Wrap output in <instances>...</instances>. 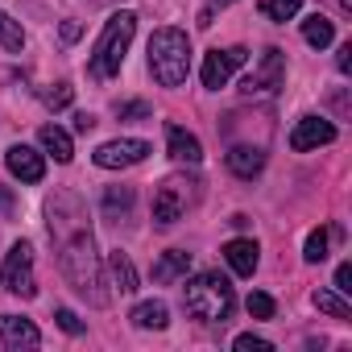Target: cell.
Returning <instances> with one entry per match:
<instances>
[{
    "label": "cell",
    "instance_id": "9",
    "mask_svg": "<svg viewBox=\"0 0 352 352\" xmlns=\"http://www.w3.org/2000/svg\"><path fill=\"white\" fill-rule=\"evenodd\" d=\"M145 153H149L145 141H137V137H116V141H104V145L91 153V162H96L100 170H124V166L145 162Z\"/></svg>",
    "mask_w": 352,
    "mask_h": 352
},
{
    "label": "cell",
    "instance_id": "24",
    "mask_svg": "<svg viewBox=\"0 0 352 352\" xmlns=\"http://www.w3.org/2000/svg\"><path fill=\"white\" fill-rule=\"evenodd\" d=\"M0 46H5V50H21L25 46V34H21V21H13L5 9H0Z\"/></svg>",
    "mask_w": 352,
    "mask_h": 352
},
{
    "label": "cell",
    "instance_id": "32",
    "mask_svg": "<svg viewBox=\"0 0 352 352\" xmlns=\"http://www.w3.org/2000/svg\"><path fill=\"white\" fill-rule=\"evenodd\" d=\"M336 290H340V294H352V265H348V261L336 270Z\"/></svg>",
    "mask_w": 352,
    "mask_h": 352
},
{
    "label": "cell",
    "instance_id": "13",
    "mask_svg": "<svg viewBox=\"0 0 352 352\" xmlns=\"http://www.w3.org/2000/svg\"><path fill=\"white\" fill-rule=\"evenodd\" d=\"M166 149H170L174 162H187V166L204 162V145H199V137L187 133L183 124H166Z\"/></svg>",
    "mask_w": 352,
    "mask_h": 352
},
{
    "label": "cell",
    "instance_id": "29",
    "mask_svg": "<svg viewBox=\"0 0 352 352\" xmlns=\"http://www.w3.org/2000/svg\"><path fill=\"white\" fill-rule=\"evenodd\" d=\"M249 315H253V319H274V298L261 294V290H253V294H249Z\"/></svg>",
    "mask_w": 352,
    "mask_h": 352
},
{
    "label": "cell",
    "instance_id": "30",
    "mask_svg": "<svg viewBox=\"0 0 352 352\" xmlns=\"http://www.w3.org/2000/svg\"><path fill=\"white\" fill-rule=\"evenodd\" d=\"M54 319H58V327H63L67 336H83V323H79V315H75V311L58 307V311H54Z\"/></svg>",
    "mask_w": 352,
    "mask_h": 352
},
{
    "label": "cell",
    "instance_id": "14",
    "mask_svg": "<svg viewBox=\"0 0 352 352\" xmlns=\"http://www.w3.org/2000/svg\"><path fill=\"white\" fill-rule=\"evenodd\" d=\"M0 340H5L9 348H38L42 331L30 319H21V315H0Z\"/></svg>",
    "mask_w": 352,
    "mask_h": 352
},
{
    "label": "cell",
    "instance_id": "34",
    "mask_svg": "<svg viewBox=\"0 0 352 352\" xmlns=\"http://www.w3.org/2000/svg\"><path fill=\"white\" fill-rule=\"evenodd\" d=\"M91 124H96V120H91L87 112H79V116H75V129H79V133H91Z\"/></svg>",
    "mask_w": 352,
    "mask_h": 352
},
{
    "label": "cell",
    "instance_id": "22",
    "mask_svg": "<svg viewBox=\"0 0 352 352\" xmlns=\"http://www.w3.org/2000/svg\"><path fill=\"white\" fill-rule=\"evenodd\" d=\"M315 307H319L323 315L340 319V323H348V319H352V307L340 298V290H315Z\"/></svg>",
    "mask_w": 352,
    "mask_h": 352
},
{
    "label": "cell",
    "instance_id": "8",
    "mask_svg": "<svg viewBox=\"0 0 352 352\" xmlns=\"http://www.w3.org/2000/svg\"><path fill=\"white\" fill-rule=\"evenodd\" d=\"M187 187L191 183H183V179H166L157 187V195H153V224L170 228V224H179L187 216V204H191V191Z\"/></svg>",
    "mask_w": 352,
    "mask_h": 352
},
{
    "label": "cell",
    "instance_id": "7",
    "mask_svg": "<svg viewBox=\"0 0 352 352\" xmlns=\"http://www.w3.org/2000/svg\"><path fill=\"white\" fill-rule=\"evenodd\" d=\"M282 79H286V54L270 46V50H261L257 67L245 75V96H278Z\"/></svg>",
    "mask_w": 352,
    "mask_h": 352
},
{
    "label": "cell",
    "instance_id": "11",
    "mask_svg": "<svg viewBox=\"0 0 352 352\" xmlns=\"http://www.w3.org/2000/svg\"><path fill=\"white\" fill-rule=\"evenodd\" d=\"M336 141V124L323 120V116H302L294 129H290V149L294 153H311L319 145H331Z\"/></svg>",
    "mask_w": 352,
    "mask_h": 352
},
{
    "label": "cell",
    "instance_id": "23",
    "mask_svg": "<svg viewBox=\"0 0 352 352\" xmlns=\"http://www.w3.org/2000/svg\"><path fill=\"white\" fill-rule=\"evenodd\" d=\"M129 208H133V187H108L104 191V212L116 220V216H129Z\"/></svg>",
    "mask_w": 352,
    "mask_h": 352
},
{
    "label": "cell",
    "instance_id": "6",
    "mask_svg": "<svg viewBox=\"0 0 352 352\" xmlns=\"http://www.w3.org/2000/svg\"><path fill=\"white\" fill-rule=\"evenodd\" d=\"M46 216H50V236L54 241H67V236H75V232L87 228V212H83L79 195H67V191H58V195L46 199Z\"/></svg>",
    "mask_w": 352,
    "mask_h": 352
},
{
    "label": "cell",
    "instance_id": "31",
    "mask_svg": "<svg viewBox=\"0 0 352 352\" xmlns=\"http://www.w3.org/2000/svg\"><path fill=\"white\" fill-rule=\"evenodd\" d=\"M46 104H50V108H67V104H71V87L58 83V91H46Z\"/></svg>",
    "mask_w": 352,
    "mask_h": 352
},
{
    "label": "cell",
    "instance_id": "20",
    "mask_svg": "<svg viewBox=\"0 0 352 352\" xmlns=\"http://www.w3.org/2000/svg\"><path fill=\"white\" fill-rule=\"evenodd\" d=\"M108 274H112V286H116L120 294H133V290H137V270H133L129 253H112V257H108Z\"/></svg>",
    "mask_w": 352,
    "mask_h": 352
},
{
    "label": "cell",
    "instance_id": "19",
    "mask_svg": "<svg viewBox=\"0 0 352 352\" xmlns=\"http://www.w3.org/2000/svg\"><path fill=\"white\" fill-rule=\"evenodd\" d=\"M129 319H133V327H141V331H162V327L170 323V311H166V302L149 298V302H137Z\"/></svg>",
    "mask_w": 352,
    "mask_h": 352
},
{
    "label": "cell",
    "instance_id": "25",
    "mask_svg": "<svg viewBox=\"0 0 352 352\" xmlns=\"http://www.w3.org/2000/svg\"><path fill=\"white\" fill-rule=\"evenodd\" d=\"M265 17L270 21H290V17H298V9H302V0H265Z\"/></svg>",
    "mask_w": 352,
    "mask_h": 352
},
{
    "label": "cell",
    "instance_id": "18",
    "mask_svg": "<svg viewBox=\"0 0 352 352\" xmlns=\"http://www.w3.org/2000/svg\"><path fill=\"white\" fill-rule=\"evenodd\" d=\"M38 141H42V149L54 157V162H71L75 157V145H71V133L67 129H58V124H42V133H38Z\"/></svg>",
    "mask_w": 352,
    "mask_h": 352
},
{
    "label": "cell",
    "instance_id": "21",
    "mask_svg": "<svg viewBox=\"0 0 352 352\" xmlns=\"http://www.w3.org/2000/svg\"><path fill=\"white\" fill-rule=\"evenodd\" d=\"M302 38H307V46L327 50V46H331V38H336V30H331V21H327L323 13H311V17L302 21Z\"/></svg>",
    "mask_w": 352,
    "mask_h": 352
},
{
    "label": "cell",
    "instance_id": "17",
    "mask_svg": "<svg viewBox=\"0 0 352 352\" xmlns=\"http://www.w3.org/2000/svg\"><path fill=\"white\" fill-rule=\"evenodd\" d=\"M187 270H191V253L187 249H170V253H162V261L153 265V282H179V278H187Z\"/></svg>",
    "mask_w": 352,
    "mask_h": 352
},
{
    "label": "cell",
    "instance_id": "27",
    "mask_svg": "<svg viewBox=\"0 0 352 352\" xmlns=\"http://www.w3.org/2000/svg\"><path fill=\"white\" fill-rule=\"evenodd\" d=\"M232 348H236V352H274V344H270L265 336H253V331L236 336V340H232Z\"/></svg>",
    "mask_w": 352,
    "mask_h": 352
},
{
    "label": "cell",
    "instance_id": "33",
    "mask_svg": "<svg viewBox=\"0 0 352 352\" xmlns=\"http://www.w3.org/2000/svg\"><path fill=\"white\" fill-rule=\"evenodd\" d=\"M336 71H340V75L352 71V46H340V50H336Z\"/></svg>",
    "mask_w": 352,
    "mask_h": 352
},
{
    "label": "cell",
    "instance_id": "10",
    "mask_svg": "<svg viewBox=\"0 0 352 352\" xmlns=\"http://www.w3.org/2000/svg\"><path fill=\"white\" fill-rule=\"evenodd\" d=\"M245 63H249V50H241V46H228V50H212V54L204 58V87L220 91V87L232 79V71H236V67H245Z\"/></svg>",
    "mask_w": 352,
    "mask_h": 352
},
{
    "label": "cell",
    "instance_id": "2",
    "mask_svg": "<svg viewBox=\"0 0 352 352\" xmlns=\"http://www.w3.org/2000/svg\"><path fill=\"white\" fill-rule=\"evenodd\" d=\"M149 71H153V79L162 87H183L187 83V75H191V42H187L183 30L166 25V30H157L149 38Z\"/></svg>",
    "mask_w": 352,
    "mask_h": 352
},
{
    "label": "cell",
    "instance_id": "4",
    "mask_svg": "<svg viewBox=\"0 0 352 352\" xmlns=\"http://www.w3.org/2000/svg\"><path fill=\"white\" fill-rule=\"evenodd\" d=\"M133 34H137V17H133V13H116V17H108V25L100 30L96 46H91V75H96V79H112V75H120Z\"/></svg>",
    "mask_w": 352,
    "mask_h": 352
},
{
    "label": "cell",
    "instance_id": "16",
    "mask_svg": "<svg viewBox=\"0 0 352 352\" xmlns=\"http://www.w3.org/2000/svg\"><path fill=\"white\" fill-rule=\"evenodd\" d=\"M228 170L236 174V179H257V174L265 170V153L261 149H253V145H236V149H228Z\"/></svg>",
    "mask_w": 352,
    "mask_h": 352
},
{
    "label": "cell",
    "instance_id": "26",
    "mask_svg": "<svg viewBox=\"0 0 352 352\" xmlns=\"http://www.w3.org/2000/svg\"><path fill=\"white\" fill-rule=\"evenodd\" d=\"M302 257H307V261H311V265H315V261H323V257H327V228H315V232H311V236H307V253H302Z\"/></svg>",
    "mask_w": 352,
    "mask_h": 352
},
{
    "label": "cell",
    "instance_id": "36",
    "mask_svg": "<svg viewBox=\"0 0 352 352\" xmlns=\"http://www.w3.org/2000/svg\"><path fill=\"white\" fill-rule=\"evenodd\" d=\"M220 5H228V0H220Z\"/></svg>",
    "mask_w": 352,
    "mask_h": 352
},
{
    "label": "cell",
    "instance_id": "35",
    "mask_svg": "<svg viewBox=\"0 0 352 352\" xmlns=\"http://www.w3.org/2000/svg\"><path fill=\"white\" fill-rule=\"evenodd\" d=\"M63 38H67V42H75V38H79V25H71V21H67V25H63Z\"/></svg>",
    "mask_w": 352,
    "mask_h": 352
},
{
    "label": "cell",
    "instance_id": "28",
    "mask_svg": "<svg viewBox=\"0 0 352 352\" xmlns=\"http://www.w3.org/2000/svg\"><path fill=\"white\" fill-rule=\"evenodd\" d=\"M149 112H153V108H149L145 100H129V104H116V116H120V120H149Z\"/></svg>",
    "mask_w": 352,
    "mask_h": 352
},
{
    "label": "cell",
    "instance_id": "12",
    "mask_svg": "<svg viewBox=\"0 0 352 352\" xmlns=\"http://www.w3.org/2000/svg\"><path fill=\"white\" fill-rule=\"evenodd\" d=\"M5 166H9V174L17 183H42L46 179V157L34 145H9Z\"/></svg>",
    "mask_w": 352,
    "mask_h": 352
},
{
    "label": "cell",
    "instance_id": "3",
    "mask_svg": "<svg viewBox=\"0 0 352 352\" xmlns=\"http://www.w3.org/2000/svg\"><path fill=\"white\" fill-rule=\"evenodd\" d=\"M183 302H187V311H191L199 323H224V319L232 315V307H236L232 286H228V278H220V274H195V278L183 286Z\"/></svg>",
    "mask_w": 352,
    "mask_h": 352
},
{
    "label": "cell",
    "instance_id": "5",
    "mask_svg": "<svg viewBox=\"0 0 352 352\" xmlns=\"http://www.w3.org/2000/svg\"><path fill=\"white\" fill-rule=\"evenodd\" d=\"M0 278H5V290L21 294V298H34L38 294V278H34V249L25 241H17L9 253H5V270H0Z\"/></svg>",
    "mask_w": 352,
    "mask_h": 352
},
{
    "label": "cell",
    "instance_id": "15",
    "mask_svg": "<svg viewBox=\"0 0 352 352\" xmlns=\"http://www.w3.org/2000/svg\"><path fill=\"white\" fill-rule=\"evenodd\" d=\"M257 241H249V236H236V241H228L224 245V261L232 265V274H241V278H253V270H257Z\"/></svg>",
    "mask_w": 352,
    "mask_h": 352
},
{
    "label": "cell",
    "instance_id": "1",
    "mask_svg": "<svg viewBox=\"0 0 352 352\" xmlns=\"http://www.w3.org/2000/svg\"><path fill=\"white\" fill-rule=\"evenodd\" d=\"M58 265H63V278L71 282V290L79 298H87L91 307H104L108 302V290H104V265H100V253H96V241H91V228L58 241Z\"/></svg>",
    "mask_w": 352,
    "mask_h": 352
}]
</instances>
